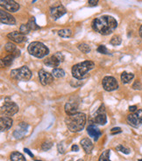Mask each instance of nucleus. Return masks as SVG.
Returning <instances> with one entry per match:
<instances>
[{
	"mask_svg": "<svg viewBox=\"0 0 142 161\" xmlns=\"http://www.w3.org/2000/svg\"><path fill=\"white\" fill-rule=\"evenodd\" d=\"M117 26V22L111 16H101L92 21V28L94 31L102 35L111 34L114 32Z\"/></svg>",
	"mask_w": 142,
	"mask_h": 161,
	"instance_id": "f257e3e1",
	"label": "nucleus"
},
{
	"mask_svg": "<svg viewBox=\"0 0 142 161\" xmlns=\"http://www.w3.org/2000/svg\"><path fill=\"white\" fill-rule=\"evenodd\" d=\"M65 124L70 131L79 132L85 126L86 115L80 112H76L72 115H68V117L65 118Z\"/></svg>",
	"mask_w": 142,
	"mask_h": 161,
	"instance_id": "f03ea898",
	"label": "nucleus"
},
{
	"mask_svg": "<svg viewBox=\"0 0 142 161\" xmlns=\"http://www.w3.org/2000/svg\"><path fill=\"white\" fill-rule=\"evenodd\" d=\"M95 64L91 60H85L81 63L76 64L72 67V75L77 80H83L87 77L89 71L93 69Z\"/></svg>",
	"mask_w": 142,
	"mask_h": 161,
	"instance_id": "7ed1b4c3",
	"label": "nucleus"
},
{
	"mask_svg": "<svg viewBox=\"0 0 142 161\" xmlns=\"http://www.w3.org/2000/svg\"><path fill=\"white\" fill-rule=\"evenodd\" d=\"M28 53L36 57V58H44L45 56H46L49 54V49L47 48L46 46L39 41H34L32 42L29 46H28Z\"/></svg>",
	"mask_w": 142,
	"mask_h": 161,
	"instance_id": "20e7f679",
	"label": "nucleus"
},
{
	"mask_svg": "<svg viewBox=\"0 0 142 161\" xmlns=\"http://www.w3.org/2000/svg\"><path fill=\"white\" fill-rule=\"evenodd\" d=\"M12 78L17 80V81H22V82H27L32 77V73L29 68L27 66H23L17 69H13L11 72Z\"/></svg>",
	"mask_w": 142,
	"mask_h": 161,
	"instance_id": "39448f33",
	"label": "nucleus"
},
{
	"mask_svg": "<svg viewBox=\"0 0 142 161\" xmlns=\"http://www.w3.org/2000/svg\"><path fill=\"white\" fill-rule=\"evenodd\" d=\"M126 121L132 127L139 128L142 124V109H137L135 112L128 115Z\"/></svg>",
	"mask_w": 142,
	"mask_h": 161,
	"instance_id": "423d86ee",
	"label": "nucleus"
},
{
	"mask_svg": "<svg viewBox=\"0 0 142 161\" xmlns=\"http://www.w3.org/2000/svg\"><path fill=\"white\" fill-rule=\"evenodd\" d=\"M18 111V106L12 101L5 102V104L1 107L2 115H5V116L7 117H12Z\"/></svg>",
	"mask_w": 142,
	"mask_h": 161,
	"instance_id": "0eeeda50",
	"label": "nucleus"
},
{
	"mask_svg": "<svg viewBox=\"0 0 142 161\" xmlns=\"http://www.w3.org/2000/svg\"><path fill=\"white\" fill-rule=\"evenodd\" d=\"M63 60H64V55L61 53L57 52L51 57L46 58L44 60V64L46 65L47 67L56 68V67H58L61 64V62H62Z\"/></svg>",
	"mask_w": 142,
	"mask_h": 161,
	"instance_id": "6e6552de",
	"label": "nucleus"
},
{
	"mask_svg": "<svg viewBox=\"0 0 142 161\" xmlns=\"http://www.w3.org/2000/svg\"><path fill=\"white\" fill-rule=\"evenodd\" d=\"M102 85L104 90L108 92H111L118 88V83L112 76H105L102 81Z\"/></svg>",
	"mask_w": 142,
	"mask_h": 161,
	"instance_id": "1a4fd4ad",
	"label": "nucleus"
},
{
	"mask_svg": "<svg viewBox=\"0 0 142 161\" xmlns=\"http://www.w3.org/2000/svg\"><path fill=\"white\" fill-rule=\"evenodd\" d=\"M38 74H39L40 82V83L43 86L49 85L50 83L53 82V81H54V75L52 74L45 71L44 69H40Z\"/></svg>",
	"mask_w": 142,
	"mask_h": 161,
	"instance_id": "9d476101",
	"label": "nucleus"
},
{
	"mask_svg": "<svg viewBox=\"0 0 142 161\" xmlns=\"http://www.w3.org/2000/svg\"><path fill=\"white\" fill-rule=\"evenodd\" d=\"M0 21H1L2 24L9 25V26H13L16 24V20L12 14L4 11L3 9L0 11Z\"/></svg>",
	"mask_w": 142,
	"mask_h": 161,
	"instance_id": "9b49d317",
	"label": "nucleus"
},
{
	"mask_svg": "<svg viewBox=\"0 0 142 161\" xmlns=\"http://www.w3.org/2000/svg\"><path fill=\"white\" fill-rule=\"evenodd\" d=\"M7 38L10 40H12V41H13L15 43H18V44L23 43V42H25V41L27 40L26 35L23 34L20 31L19 32L14 31V32H12V33H8L7 34Z\"/></svg>",
	"mask_w": 142,
	"mask_h": 161,
	"instance_id": "f8f14e48",
	"label": "nucleus"
},
{
	"mask_svg": "<svg viewBox=\"0 0 142 161\" xmlns=\"http://www.w3.org/2000/svg\"><path fill=\"white\" fill-rule=\"evenodd\" d=\"M50 16L53 19L56 20L58 18H60L61 17H62L66 12V9L64 6L62 5H56V6H54L52 8H50Z\"/></svg>",
	"mask_w": 142,
	"mask_h": 161,
	"instance_id": "ddd939ff",
	"label": "nucleus"
},
{
	"mask_svg": "<svg viewBox=\"0 0 142 161\" xmlns=\"http://www.w3.org/2000/svg\"><path fill=\"white\" fill-rule=\"evenodd\" d=\"M27 128H28V124L22 122L13 132V137L16 139H22L27 131Z\"/></svg>",
	"mask_w": 142,
	"mask_h": 161,
	"instance_id": "4468645a",
	"label": "nucleus"
},
{
	"mask_svg": "<svg viewBox=\"0 0 142 161\" xmlns=\"http://www.w3.org/2000/svg\"><path fill=\"white\" fill-rule=\"evenodd\" d=\"M0 4H1L2 7L10 12H16L19 9V5L14 0H5L4 2H1Z\"/></svg>",
	"mask_w": 142,
	"mask_h": 161,
	"instance_id": "2eb2a0df",
	"label": "nucleus"
},
{
	"mask_svg": "<svg viewBox=\"0 0 142 161\" xmlns=\"http://www.w3.org/2000/svg\"><path fill=\"white\" fill-rule=\"evenodd\" d=\"M13 121L11 117L7 116H2L0 118V130L1 131H5L9 130L12 126Z\"/></svg>",
	"mask_w": 142,
	"mask_h": 161,
	"instance_id": "dca6fc26",
	"label": "nucleus"
},
{
	"mask_svg": "<svg viewBox=\"0 0 142 161\" xmlns=\"http://www.w3.org/2000/svg\"><path fill=\"white\" fill-rule=\"evenodd\" d=\"M87 132H88V134H89V137H93L95 141H98V139H99V137L102 135L100 130H99L98 127L95 126L94 124H89V125L88 126V128H87Z\"/></svg>",
	"mask_w": 142,
	"mask_h": 161,
	"instance_id": "f3484780",
	"label": "nucleus"
},
{
	"mask_svg": "<svg viewBox=\"0 0 142 161\" xmlns=\"http://www.w3.org/2000/svg\"><path fill=\"white\" fill-rule=\"evenodd\" d=\"M80 144L82 145V148L85 151V153H87V154L91 153V151H92V150L94 148V145H93V144H92L90 139H89L88 137H85V139H83L81 140Z\"/></svg>",
	"mask_w": 142,
	"mask_h": 161,
	"instance_id": "a211bd4d",
	"label": "nucleus"
},
{
	"mask_svg": "<svg viewBox=\"0 0 142 161\" xmlns=\"http://www.w3.org/2000/svg\"><path fill=\"white\" fill-rule=\"evenodd\" d=\"M78 106L76 103H67L65 104V112L67 113V115H72L76 113Z\"/></svg>",
	"mask_w": 142,
	"mask_h": 161,
	"instance_id": "6ab92c4d",
	"label": "nucleus"
},
{
	"mask_svg": "<svg viewBox=\"0 0 142 161\" xmlns=\"http://www.w3.org/2000/svg\"><path fill=\"white\" fill-rule=\"evenodd\" d=\"M97 116L94 118L95 124H99V125H104L107 123V118L105 113H98L96 114Z\"/></svg>",
	"mask_w": 142,
	"mask_h": 161,
	"instance_id": "aec40b11",
	"label": "nucleus"
},
{
	"mask_svg": "<svg viewBox=\"0 0 142 161\" xmlns=\"http://www.w3.org/2000/svg\"><path fill=\"white\" fill-rule=\"evenodd\" d=\"M10 160L11 161H27L26 158L24 157V155L18 151H13L12 152L10 156Z\"/></svg>",
	"mask_w": 142,
	"mask_h": 161,
	"instance_id": "412c9836",
	"label": "nucleus"
},
{
	"mask_svg": "<svg viewBox=\"0 0 142 161\" xmlns=\"http://www.w3.org/2000/svg\"><path fill=\"white\" fill-rule=\"evenodd\" d=\"M121 81L124 84H127L129 83L131 81H132V79L134 78V75L132 73H127V72H123L121 74Z\"/></svg>",
	"mask_w": 142,
	"mask_h": 161,
	"instance_id": "4be33fe9",
	"label": "nucleus"
},
{
	"mask_svg": "<svg viewBox=\"0 0 142 161\" xmlns=\"http://www.w3.org/2000/svg\"><path fill=\"white\" fill-rule=\"evenodd\" d=\"M27 25L30 28L31 31H36V30H40V27L36 24V21H35V18L34 17H31L30 19L27 22Z\"/></svg>",
	"mask_w": 142,
	"mask_h": 161,
	"instance_id": "5701e85b",
	"label": "nucleus"
},
{
	"mask_svg": "<svg viewBox=\"0 0 142 161\" xmlns=\"http://www.w3.org/2000/svg\"><path fill=\"white\" fill-rule=\"evenodd\" d=\"M58 35L62 38H69L72 36V30L70 29H61L58 31Z\"/></svg>",
	"mask_w": 142,
	"mask_h": 161,
	"instance_id": "b1692460",
	"label": "nucleus"
},
{
	"mask_svg": "<svg viewBox=\"0 0 142 161\" xmlns=\"http://www.w3.org/2000/svg\"><path fill=\"white\" fill-rule=\"evenodd\" d=\"M13 59H14V56L12 54H9L2 59V64L5 67H10L13 61Z\"/></svg>",
	"mask_w": 142,
	"mask_h": 161,
	"instance_id": "393cba45",
	"label": "nucleus"
},
{
	"mask_svg": "<svg viewBox=\"0 0 142 161\" xmlns=\"http://www.w3.org/2000/svg\"><path fill=\"white\" fill-rule=\"evenodd\" d=\"M77 48L83 54H89L90 52V47H89L88 44H86V43H80V44H78L77 45Z\"/></svg>",
	"mask_w": 142,
	"mask_h": 161,
	"instance_id": "a878e982",
	"label": "nucleus"
},
{
	"mask_svg": "<svg viewBox=\"0 0 142 161\" xmlns=\"http://www.w3.org/2000/svg\"><path fill=\"white\" fill-rule=\"evenodd\" d=\"M52 75L56 77V78H62L64 77L65 75V72L63 69H61V68H54L53 71H52Z\"/></svg>",
	"mask_w": 142,
	"mask_h": 161,
	"instance_id": "bb28decb",
	"label": "nucleus"
},
{
	"mask_svg": "<svg viewBox=\"0 0 142 161\" xmlns=\"http://www.w3.org/2000/svg\"><path fill=\"white\" fill-rule=\"evenodd\" d=\"M110 154H111V150H105L101 154L98 161H111L110 160Z\"/></svg>",
	"mask_w": 142,
	"mask_h": 161,
	"instance_id": "cd10ccee",
	"label": "nucleus"
},
{
	"mask_svg": "<svg viewBox=\"0 0 142 161\" xmlns=\"http://www.w3.org/2000/svg\"><path fill=\"white\" fill-rule=\"evenodd\" d=\"M121 42H122L121 37H120V36H118V35L113 36V37L111 38V41H110L111 45L115 46V47H116V46H119V45L121 44Z\"/></svg>",
	"mask_w": 142,
	"mask_h": 161,
	"instance_id": "c85d7f7f",
	"label": "nucleus"
},
{
	"mask_svg": "<svg viewBox=\"0 0 142 161\" xmlns=\"http://www.w3.org/2000/svg\"><path fill=\"white\" fill-rule=\"evenodd\" d=\"M5 51L6 52H8V53H13L17 48H16V46L13 44V43H12V42H8V43H6L5 44Z\"/></svg>",
	"mask_w": 142,
	"mask_h": 161,
	"instance_id": "c756f323",
	"label": "nucleus"
},
{
	"mask_svg": "<svg viewBox=\"0 0 142 161\" xmlns=\"http://www.w3.org/2000/svg\"><path fill=\"white\" fill-rule=\"evenodd\" d=\"M19 31L23 33V34H28L30 32H31V30H30V28H29V26H28V25L27 24H23V25H21L20 26V28H19Z\"/></svg>",
	"mask_w": 142,
	"mask_h": 161,
	"instance_id": "7c9ffc66",
	"label": "nucleus"
},
{
	"mask_svg": "<svg viewBox=\"0 0 142 161\" xmlns=\"http://www.w3.org/2000/svg\"><path fill=\"white\" fill-rule=\"evenodd\" d=\"M116 150L118 151H121V152H123V153H125V154H129V153L131 152V151H130L129 148H126V147L123 146L122 145H117V146L116 147Z\"/></svg>",
	"mask_w": 142,
	"mask_h": 161,
	"instance_id": "2f4dec72",
	"label": "nucleus"
},
{
	"mask_svg": "<svg viewBox=\"0 0 142 161\" xmlns=\"http://www.w3.org/2000/svg\"><path fill=\"white\" fill-rule=\"evenodd\" d=\"M97 51H98V53H100V54H110L108 49L106 48V47H105L104 45H100L99 47L98 48Z\"/></svg>",
	"mask_w": 142,
	"mask_h": 161,
	"instance_id": "473e14b6",
	"label": "nucleus"
},
{
	"mask_svg": "<svg viewBox=\"0 0 142 161\" xmlns=\"http://www.w3.org/2000/svg\"><path fill=\"white\" fill-rule=\"evenodd\" d=\"M53 146V144L51 142H46L44 144H42V146H41V149L43 151H48L49 149H51Z\"/></svg>",
	"mask_w": 142,
	"mask_h": 161,
	"instance_id": "72a5a7b5",
	"label": "nucleus"
},
{
	"mask_svg": "<svg viewBox=\"0 0 142 161\" xmlns=\"http://www.w3.org/2000/svg\"><path fill=\"white\" fill-rule=\"evenodd\" d=\"M141 88H142V85H141V83H140L139 81H135L133 82V84H132V88L133 89H135V90H140Z\"/></svg>",
	"mask_w": 142,
	"mask_h": 161,
	"instance_id": "f704fd0d",
	"label": "nucleus"
},
{
	"mask_svg": "<svg viewBox=\"0 0 142 161\" xmlns=\"http://www.w3.org/2000/svg\"><path fill=\"white\" fill-rule=\"evenodd\" d=\"M120 132H122V130H121V128H119V127H114V128H112V129L111 130V135H115V134L120 133Z\"/></svg>",
	"mask_w": 142,
	"mask_h": 161,
	"instance_id": "c9c22d12",
	"label": "nucleus"
},
{
	"mask_svg": "<svg viewBox=\"0 0 142 161\" xmlns=\"http://www.w3.org/2000/svg\"><path fill=\"white\" fill-rule=\"evenodd\" d=\"M57 149H58V151L60 152V153H64L65 152V151H66V149L63 147V144L62 143H59L58 145H57Z\"/></svg>",
	"mask_w": 142,
	"mask_h": 161,
	"instance_id": "e433bc0d",
	"label": "nucleus"
},
{
	"mask_svg": "<svg viewBox=\"0 0 142 161\" xmlns=\"http://www.w3.org/2000/svg\"><path fill=\"white\" fill-rule=\"evenodd\" d=\"M99 0H89V5L90 6H96Z\"/></svg>",
	"mask_w": 142,
	"mask_h": 161,
	"instance_id": "4c0bfd02",
	"label": "nucleus"
},
{
	"mask_svg": "<svg viewBox=\"0 0 142 161\" xmlns=\"http://www.w3.org/2000/svg\"><path fill=\"white\" fill-rule=\"evenodd\" d=\"M13 56H14V58H17V57H18L19 55H20V51L18 50V49H16L12 54Z\"/></svg>",
	"mask_w": 142,
	"mask_h": 161,
	"instance_id": "58836bf2",
	"label": "nucleus"
},
{
	"mask_svg": "<svg viewBox=\"0 0 142 161\" xmlns=\"http://www.w3.org/2000/svg\"><path fill=\"white\" fill-rule=\"evenodd\" d=\"M137 110V106L136 105H132V106H130L129 107V111L131 112V113H133V112H135Z\"/></svg>",
	"mask_w": 142,
	"mask_h": 161,
	"instance_id": "ea45409f",
	"label": "nucleus"
},
{
	"mask_svg": "<svg viewBox=\"0 0 142 161\" xmlns=\"http://www.w3.org/2000/svg\"><path fill=\"white\" fill-rule=\"evenodd\" d=\"M71 151H79V147H78V145H73L72 147H71Z\"/></svg>",
	"mask_w": 142,
	"mask_h": 161,
	"instance_id": "a19ab883",
	"label": "nucleus"
},
{
	"mask_svg": "<svg viewBox=\"0 0 142 161\" xmlns=\"http://www.w3.org/2000/svg\"><path fill=\"white\" fill-rule=\"evenodd\" d=\"M24 151H25V152H27V154H29V155H30V156H31L32 158H33V153H32V152H31V151H29L28 149L25 148V149H24Z\"/></svg>",
	"mask_w": 142,
	"mask_h": 161,
	"instance_id": "79ce46f5",
	"label": "nucleus"
},
{
	"mask_svg": "<svg viewBox=\"0 0 142 161\" xmlns=\"http://www.w3.org/2000/svg\"><path fill=\"white\" fill-rule=\"evenodd\" d=\"M139 36L141 37V39H142V25H141V26L139 27Z\"/></svg>",
	"mask_w": 142,
	"mask_h": 161,
	"instance_id": "37998d69",
	"label": "nucleus"
},
{
	"mask_svg": "<svg viewBox=\"0 0 142 161\" xmlns=\"http://www.w3.org/2000/svg\"><path fill=\"white\" fill-rule=\"evenodd\" d=\"M5 1V0H0V3H1V2H4Z\"/></svg>",
	"mask_w": 142,
	"mask_h": 161,
	"instance_id": "c03bdc74",
	"label": "nucleus"
},
{
	"mask_svg": "<svg viewBox=\"0 0 142 161\" xmlns=\"http://www.w3.org/2000/svg\"><path fill=\"white\" fill-rule=\"evenodd\" d=\"M77 161H83V160H82V159H78Z\"/></svg>",
	"mask_w": 142,
	"mask_h": 161,
	"instance_id": "a18cd8bd",
	"label": "nucleus"
},
{
	"mask_svg": "<svg viewBox=\"0 0 142 161\" xmlns=\"http://www.w3.org/2000/svg\"><path fill=\"white\" fill-rule=\"evenodd\" d=\"M138 161H142V158H141V159H139Z\"/></svg>",
	"mask_w": 142,
	"mask_h": 161,
	"instance_id": "49530a36",
	"label": "nucleus"
},
{
	"mask_svg": "<svg viewBox=\"0 0 142 161\" xmlns=\"http://www.w3.org/2000/svg\"><path fill=\"white\" fill-rule=\"evenodd\" d=\"M35 161H41V160H35Z\"/></svg>",
	"mask_w": 142,
	"mask_h": 161,
	"instance_id": "de8ad7c7",
	"label": "nucleus"
}]
</instances>
